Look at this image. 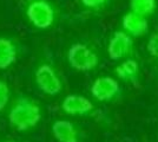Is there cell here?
Here are the masks:
<instances>
[{
  "label": "cell",
  "instance_id": "cell-1",
  "mask_svg": "<svg viewBox=\"0 0 158 142\" xmlns=\"http://www.w3.org/2000/svg\"><path fill=\"white\" fill-rule=\"evenodd\" d=\"M43 105L28 95H18L8 104V124L19 133H27L35 129L43 121Z\"/></svg>",
  "mask_w": 158,
  "mask_h": 142
},
{
  "label": "cell",
  "instance_id": "cell-2",
  "mask_svg": "<svg viewBox=\"0 0 158 142\" xmlns=\"http://www.w3.org/2000/svg\"><path fill=\"white\" fill-rule=\"evenodd\" d=\"M33 81L40 93L50 97H56L64 91V76L48 50L43 51L37 59L33 69Z\"/></svg>",
  "mask_w": 158,
  "mask_h": 142
},
{
  "label": "cell",
  "instance_id": "cell-3",
  "mask_svg": "<svg viewBox=\"0 0 158 142\" xmlns=\"http://www.w3.org/2000/svg\"><path fill=\"white\" fill-rule=\"evenodd\" d=\"M25 20L38 31H48L58 25L61 11L52 0H19Z\"/></svg>",
  "mask_w": 158,
  "mask_h": 142
},
{
  "label": "cell",
  "instance_id": "cell-4",
  "mask_svg": "<svg viewBox=\"0 0 158 142\" xmlns=\"http://www.w3.org/2000/svg\"><path fill=\"white\" fill-rule=\"evenodd\" d=\"M60 111L66 116L87 118L98 123L104 128H110L112 120L104 111L96 105V103L84 95L70 94L66 95L59 104Z\"/></svg>",
  "mask_w": 158,
  "mask_h": 142
},
{
  "label": "cell",
  "instance_id": "cell-5",
  "mask_svg": "<svg viewBox=\"0 0 158 142\" xmlns=\"http://www.w3.org/2000/svg\"><path fill=\"white\" fill-rule=\"evenodd\" d=\"M69 67L80 74L93 72L102 64V56L96 45L87 41H73L65 51Z\"/></svg>",
  "mask_w": 158,
  "mask_h": 142
},
{
  "label": "cell",
  "instance_id": "cell-6",
  "mask_svg": "<svg viewBox=\"0 0 158 142\" xmlns=\"http://www.w3.org/2000/svg\"><path fill=\"white\" fill-rule=\"evenodd\" d=\"M90 95L98 103H116L122 100L123 90L120 83L114 77L102 75L92 81Z\"/></svg>",
  "mask_w": 158,
  "mask_h": 142
},
{
  "label": "cell",
  "instance_id": "cell-7",
  "mask_svg": "<svg viewBox=\"0 0 158 142\" xmlns=\"http://www.w3.org/2000/svg\"><path fill=\"white\" fill-rule=\"evenodd\" d=\"M106 54L111 61L119 62L131 58L136 54L135 38L124 32L122 28L113 31L106 43Z\"/></svg>",
  "mask_w": 158,
  "mask_h": 142
},
{
  "label": "cell",
  "instance_id": "cell-8",
  "mask_svg": "<svg viewBox=\"0 0 158 142\" xmlns=\"http://www.w3.org/2000/svg\"><path fill=\"white\" fill-rule=\"evenodd\" d=\"M23 46L20 41L12 36L0 34V71L11 69L20 59Z\"/></svg>",
  "mask_w": 158,
  "mask_h": 142
},
{
  "label": "cell",
  "instance_id": "cell-9",
  "mask_svg": "<svg viewBox=\"0 0 158 142\" xmlns=\"http://www.w3.org/2000/svg\"><path fill=\"white\" fill-rule=\"evenodd\" d=\"M51 133L57 142H83L84 139L78 124L66 118L54 120L51 124Z\"/></svg>",
  "mask_w": 158,
  "mask_h": 142
},
{
  "label": "cell",
  "instance_id": "cell-10",
  "mask_svg": "<svg viewBox=\"0 0 158 142\" xmlns=\"http://www.w3.org/2000/svg\"><path fill=\"white\" fill-rule=\"evenodd\" d=\"M113 75L118 82L137 87L142 78V68L139 62L135 57H131L119 61L118 64L113 68Z\"/></svg>",
  "mask_w": 158,
  "mask_h": 142
},
{
  "label": "cell",
  "instance_id": "cell-11",
  "mask_svg": "<svg viewBox=\"0 0 158 142\" xmlns=\"http://www.w3.org/2000/svg\"><path fill=\"white\" fill-rule=\"evenodd\" d=\"M120 26V28L132 38H140L149 32V19L129 10L122 15Z\"/></svg>",
  "mask_w": 158,
  "mask_h": 142
},
{
  "label": "cell",
  "instance_id": "cell-12",
  "mask_svg": "<svg viewBox=\"0 0 158 142\" xmlns=\"http://www.w3.org/2000/svg\"><path fill=\"white\" fill-rule=\"evenodd\" d=\"M112 0H76L80 13L84 15H97L103 13L111 5Z\"/></svg>",
  "mask_w": 158,
  "mask_h": 142
},
{
  "label": "cell",
  "instance_id": "cell-13",
  "mask_svg": "<svg viewBox=\"0 0 158 142\" xmlns=\"http://www.w3.org/2000/svg\"><path fill=\"white\" fill-rule=\"evenodd\" d=\"M130 11L146 19L151 18L158 8V0H130Z\"/></svg>",
  "mask_w": 158,
  "mask_h": 142
},
{
  "label": "cell",
  "instance_id": "cell-14",
  "mask_svg": "<svg viewBox=\"0 0 158 142\" xmlns=\"http://www.w3.org/2000/svg\"><path fill=\"white\" fill-rule=\"evenodd\" d=\"M10 102H11V85L6 80L0 78V113L8 107Z\"/></svg>",
  "mask_w": 158,
  "mask_h": 142
},
{
  "label": "cell",
  "instance_id": "cell-15",
  "mask_svg": "<svg viewBox=\"0 0 158 142\" xmlns=\"http://www.w3.org/2000/svg\"><path fill=\"white\" fill-rule=\"evenodd\" d=\"M146 52L153 61L158 62V31L149 37L146 41Z\"/></svg>",
  "mask_w": 158,
  "mask_h": 142
},
{
  "label": "cell",
  "instance_id": "cell-16",
  "mask_svg": "<svg viewBox=\"0 0 158 142\" xmlns=\"http://www.w3.org/2000/svg\"><path fill=\"white\" fill-rule=\"evenodd\" d=\"M0 142H24V141H18V140H8V139H6V140H2V141Z\"/></svg>",
  "mask_w": 158,
  "mask_h": 142
}]
</instances>
